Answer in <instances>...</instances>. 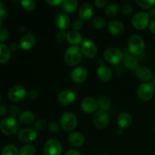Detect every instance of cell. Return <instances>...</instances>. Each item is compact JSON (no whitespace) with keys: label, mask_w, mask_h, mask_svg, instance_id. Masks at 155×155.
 Instances as JSON below:
<instances>
[{"label":"cell","mask_w":155,"mask_h":155,"mask_svg":"<svg viewBox=\"0 0 155 155\" xmlns=\"http://www.w3.org/2000/svg\"><path fill=\"white\" fill-rule=\"evenodd\" d=\"M36 150L33 145H24L19 151V155H36Z\"/></svg>","instance_id":"obj_31"},{"label":"cell","mask_w":155,"mask_h":155,"mask_svg":"<svg viewBox=\"0 0 155 155\" xmlns=\"http://www.w3.org/2000/svg\"><path fill=\"white\" fill-rule=\"evenodd\" d=\"M35 120L34 114L30 110H25L23 111L19 115V120L23 124H30L33 123Z\"/></svg>","instance_id":"obj_29"},{"label":"cell","mask_w":155,"mask_h":155,"mask_svg":"<svg viewBox=\"0 0 155 155\" xmlns=\"http://www.w3.org/2000/svg\"><path fill=\"white\" fill-rule=\"evenodd\" d=\"M154 132H155V124H154Z\"/></svg>","instance_id":"obj_55"},{"label":"cell","mask_w":155,"mask_h":155,"mask_svg":"<svg viewBox=\"0 0 155 155\" xmlns=\"http://www.w3.org/2000/svg\"><path fill=\"white\" fill-rule=\"evenodd\" d=\"M94 14V7L90 3H84L80 6L78 12L79 18L82 21H88L92 17Z\"/></svg>","instance_id":"obj_17"},{"label":"cell","mask_w":155,"mask_h":155,"mask_svg":"<svg viewBox=\"0 0 155 155\" xmlns=\"http://www.w3.org/2000/svg\"><path fill=\"white\" fill-rule=\"evenodd\" d=\"M150 24V17L147 12H139L135 14L132 18V24L138 30H144Z\"/></svg>","instance_id":"obj_6"},{"label":"cell","mask_w":155,"mask_h":155,"mask_svg":"<svg viewBox=\"0 0 155 155\" xmlns=\"http://www.w3.org/2000/svg\"><path fill=\"white\" fill-rule=\"evenodd\" d=\"M123 63L126 68L130 70H136L139 68V61L137 58L132 54L124 55Z\"/></svg>","instance_id":"obj_24"},{"label":"cell","mask_w":155,"mask_h":155,"mask_svg":"<svg viewBox=\"0 0 155 155\" xmlns=\"http://www.w3.org/2000/svg\"><path fill=\"white\" fill-rule=\"evenodd\" d=\"M56 26L60 30H64L65 29L68 28L71 24V19L69 16L66 13L61 12L58 14L54 19Z\"/></svg>","instance_id":"obj_18"},{"label":"cell","mask_w":155,"mask_h":155,"mask_svg":"<svg viewBox=\"0 0 155 155\" xmlns=\"http://www.w3.org/2000/svg\"><path fill=\"white\" fill-rule=\"evenodd\" d=\"M80 107L86 113H93L98 108L96 99L92 97H86L83 98L80 103Z\"/></svg>","instance_id":"obj_15"},{"label":"cell","mask_w":155,"mask_h":155,"mask_svg":"<svg viewBox=\"0 0 155 155\" xmlns=\"http://www.w3.org/2000/svg\"><path fill=\"white\" fill-rule=\"evenodd\" d=\"M37 131L31 128H24L18 133V137L21 142L24 143L33 142L37 139Z\"/></svg>","instance_id":"obj_12"},{"label":"cell","mask_w":155,"mask_h":155,"mask_svg":"<svg viewBox=\"0 0 155 155\" xmlns=\"http://www.w3.org/2000/svg\"><path fill=\"white\" fill-rule=\"evenodd\" d=\"M104 58L107 62L110 64H118L124 58V54L117 48L110 47L107 48L104 52Z\"/></svg>","instance_id":"obj_4"},{"label":"cell","mask_w":155,"mask_h":155,"mask_svg":"<svg viewBox=\"0 0 155 155\" xmlns=\"http://www.w3.org/2000/svg\"><path fill=\"white\" fill-rule=\"evenodd\" d=\"M27 92L24 86L21 85H15L12 86L8 91V96L11 101L14 102H18L21 101L27 96Z\"/></svg>","instance_id":"obj_10"},{"label":"cell","mask_w":155,"mask_h":155,"mask_svg":"<svg viewBox=\"0 0 155 155\" xmlns=\"http://www.w3.org/2000/svg\"><path fill=\"white\" fill-rule=\"evenodd\" d=\"M5 8L4 7V4H3L2 2L0 1V12H1L2 10H4Z\"/></svg>","instance_id":"obj_51"},{"label":"cell","mask_w":155,"mask_h":155,"mask_svg":"<svg viewBox=\"0 0 155 155\" xmlns=\"http://www.w3.org/2000/svg\"><path fill=\"white\" fill-rule=\"evenodd\" d=\"M48 127L49 131L53 133H58L59 131H60V126L55 121H51L48 124Z\"/></svg>","instance_id":"obj_36"},{"label":"cell","mask_w":155,"mask_h":155,"mask_svg":"<svg viewBox=\"0 0 155 155\" xmlns=\"http://www.w3.org/2000/svg\"><path fill=\"white\" fill-rule=\"evenodd\" d=\"M65 155H81L80 151H78L76 149H69L66 152Z\"/></svg>","instance_id":"obj_48"},{"label":"cell","mask_w":155,"mask_h":155,"mask_svg":"<svg viewBox=\"0 0 155 155\" xmlns=\"http://www.w3.org/2000/svg\"><path fill=\"white\" fill-rule=\"evenodd\" d=\"M107 30L113 35H120L124 31V25L118 20H112L107 24Z\"/></svg>","instance_id":"obj_22"},{"label":"cell","mask_w":155,"mask_h":155,"mask_svg":"<svg viewBox=\"0 0 155 155\" xmlns=\"http://www.w3.org/2000/svg\"><path fill=\"white\" fill-rule=\"evenodd\" d=\"M120 7L117 4H110L105 8V14L108 17H114L117 14L118 11H119Z\"/></svg>","instance_id":"obj_32"},{"label":"cell","mask_w":155,"mask_h":155,"mask_svg":"<svg viewBox=\"0 0 155 155\" xmlns=\"http://www.w3.org/2000/svg\"><path fill=\"white\" fill-rule=\"evenodd\" d=\"M94 3L97 8H102L107 4V1L106 0H95Z\"/></svg>","instance_id":"obj_45"},{"label":"cell","mask_w":155,"mask_h":155,"mask_svg":"<svg viewBox=\"0 0 155 155\" xmlns=\"http://www.w3.org/2000/svg\"><path fill=\"white\" fill-rule=\"evenodd\" d=\"M92 24L95 29H101L106 25V21L101 17H95L92 19Z\"/></svg>","instance_id":"obj_33"},{"label":"cell","mask_w":155,"mask_h":155,"mask_svg":"<svg viewBox=\"0 0 155 155\" xmlns=\"http://www.w3.org/2000/svg\"><path fill=\"white\" fill-rule=\"evenodd\" d=\"M65 40H67V33L64 30H60L56 35V41L58 43H63Z\"/></svg>","instance_id":"obj_38"},{"label":"cell","mask_w":155,"mask_h":155,"mask_svg":"<svg viewBox=\"0 0 155 155\" xmlns=\"http://www.w3.org/2000/svg\"><path fill=\"white\" fill-rule=\"evenodd\" d=\"M63 0H47V4L50 5L51 6H59L63 4Z\"/></svg>","instance_id":"obj_44"},{"label":"cell","mask_w":155,"mask_h":155,"mask_svg":"<svg viewBox=\"0 0 155 155\" xmlns=\"http://www.w3.org/2000/svg\"><path fill=\"white\" fill-rule=\"evenodd\" d=\"M136 2L142 8L148 9L154 5L155 0H136Z\"/></svg>","instance_id":"obj_35"},{"label":"cell","mask_w":155,"mask_h":155,"mask_svg":"<svg viewBox=\"0 0 155 155\" xmlns=\"http://www.w3.org/2000/svg\"><path fill=\"white\" fill-rule=\"evenodd\" d=\"M151 84H152L153 86L155 88V77H153L152 80H151Z\"/></svg>","instance_id":"obj_52"},{"label":"cell","mask_w":155,"mask_h":155,"mask_svg":"<svg viewBox=\"0 0 155 155\" xmlns=\"http://www.w3.org/2000/svg\"><path fill=\"white\" fill-rule=\"evenodd\" d=\"M120 10L124 15H130L133 12V7L130 4L125 3L120 7Z\"/></svg>","instance_id":"obj_41"},{"label":"cell","mask_w":155,"mask_h":155,"mask_svg":"<svg viewBox=\"0 0 155 155\" xmlns=\"http://www.w3.org/2000/svg\"><path fill=\"white\" fill-rule=\"evenodd\" d=\"M80 49H81L83 55L88 58H93L98 53L97 45H95V42L89 39H86L82 42Z\"/></svg>","instance_id":"obj_11"},{"label":"cell","mask_w":155,"mask_h":155,"mask_svg":"<svg viewBox=\"0 0 155 155\" xmlns=\"http://www.w3.org/2000/svg\"><path fill=\"white\" fill-rule=\"evenodd\" d=\"M98 107L101 110L107 111L111 105V100L108 96L105 95H101L96 99Z\"/></svg>","instance_id":"obj_26"},{"label":"cell","mask_w":155,"mask_h":155,"mask_svg":"<svg viewBox=\"0 0 155 155\" xmlns=\"http://www.w3.org/2000/svg\"><path fill=\"white\" fill-rule=\"evenodd\" d=\"M9 36V32L5 27L0 29V42H5L8 39Z\"/></svg>","instance_id":"obj_40"},{"label":"cell","mask_w":155,"mask_h":155,"mask_svg":"<svg viewBox=\"0 0 155 155\" xmlns=\"http://www.w3.org/2000/svg\"><path fill=\"white\" fill-rule=\"evenodd\" d=\"M68 141L74 147H81L85 142V137L79 132H73L68 136Z\"/></svg>","instance_id":"obj_23"},{"label":"cell","mask_w":155,"mask_h":155,"mask_svg":"<svg viewBox=\"0 0 155 155\" xmlns=\"http://www.w3.org/2000/svg\"><path fill=\"white\" fill-rule=\"evenodd\" d=\"M36 39L34 35L31 33L24 34L20 40V47L24 50H30L36 45Z\"/></svg>","instance_id":"obj_16"},{"label":"cell","mask_w":155,"mask_h":155,"mask_svg":"<svg viewBox=\"0 0 155 155\" xmlns=\"http://www.w3.org/2000/svg\"><path fill=\"white\" fill-rule=\"evenodd\" d=\"M79 2L77 0H65L62 4V8L64 12L68 13H73L77 9Z\"/></svg>","instance_id":"obj_28"},{"label":"cell","mask_w":155,"mask_h":155,"mask_svg":"<svg viewBox=\"0 0 155 155\" xmlns=\"http://www.w3.org/2000/svg\"><path fill=\"white\" fill-rule=\"evenodd\" d=\"M136 75L140 80L143 81L144 83H147L149 80H152V72L151 69L148 67L142 66L139 67L136 69Z\"/></svg>","instance_id":"obj_21"},{"label":"cell","mask_w":155,"mask_h":155,"mask_svg":"<svg viewBox=\"0 0 155 155\" xmlns=\"http://www.w3.org/2000/svg\"><path fill=\"white\" fill-rule=\"evenodd\" d=\"M94 126L99 130L105 129L110 123V117L107 111L98 110L94 114L92 117Z\"/></svg>","instance_id":"obj_7"},{"label":"cell","mask_w":155,"mask_h":155,"mask_svg":"<svg viewBox=\"0 0 155 155\" xmlns=\"http://www.w3.org/2000/svg\"><path fill=\"white\" fill-rule=\"evenodd\" d=\"M2 28V18H0V29Z\"/></svg>","instance_id":"obj_53"},{"label":"cell","mask_w":155,"mask_h":155,"mask_svg":"<svg viewBox=\"0 0 155 155\" xmlns=\"http://www.w3.org/2000/svg\"><path fill=\"white\" fill-rule=\"evenodd\" d=\"M77 118L71 112H66L61 116L60 120L61 127L64 131L71 132L74 130L77 126Z\"/></svg>","instance_id":"obj_5"},{"label":"cell","mask_w":155,"mask_h":155,"mask_svg":"<svg viewBox=\"0 0 155 155\" xmlns=\"http://www.w3.org/2000/svg\"><path fill=\"white\" fill-rule=\"evenodd\" d=\"M2 155H19V150L13 145H8L3 148Z\"/></svg>","instance_id":"obj_30"},{"label":"cell","mask_w":155,"mask_h":155,"mask_svg":"<svg viewBox=\"0 0 155 155\" xmlns=\"http://www.w3.org/2000/svg\"><path fill=\"white\" fill-rule=\"evenodd\" d=\"M35 129L37 130H42L45 129L46 127V121L44 119H39L36 121L35 123Z\"/></svg>","instance_id":"obj_39"},{"label":"cell","mask_w":155,"mask_h":155,"mask_svg":"<svg viewBox=\"0 0 155 155\" xmlns=\"http://www.w3.org/2000/svg\"><path fill=\"white\" fill-rule=\"evenodd\" d=\"M117 124L122 130L129 128L133 124V117L131 114L127 111H123L117 117Z\"/></svg>","instance_id":"obj_19"},{"label":"cell","mask_w":155,"mask_h":155,"mask_svg":"<svg viewBox=\"0 0 155 155\" xmlns=\"http://www.w3.org/2000/svg\"><path fill=\"white\" fill-rule=\"evenodd\" d=\"M27 96L28 97L29 99L33 100H33L37 99L38 97H39V94H38L37 91L33 90H33H30V92H27Z\"/></svg>","instance_id":"obj_43"},{"label":"cell","mask_w":155,"mask_h":155,"mask_svg":"<svg viewBox=\"0 0 155 155\" xmlns=\"http://www.w3.org/2000/svg\"><path fill=\"white\" fill-rule=\"evenodd\" d=\"M45 155H61L62 145L56 139H48L44 145Z\"/></svg>","instance_id":"obj_9"},{"label":"cell","mask_w":155,"mask_h":155,"mask_svg":"<svg viewBox=\"0 0 155 155\" xmlns=\"http://www.w3.org/2000/svg\"><path fill=\"white\" fill-rule=\"evenodd\" d=\"M88 77V71L83 67H77L74 68L71 74V78L74 83H81L86 81Z\"/></svg>","instance_id":"obj_14"},{"label":"cell","mask_w":155,"mask_h":155,"mask_svg":"<svg viewBox=\"0 0 155 155\" xmlns=\"http://www.w3.org/2000/svg\"><path fill=\"white\" fill-rule=\"evenodd\" d=\"M83 54L80 48L77 45L71 46L66 50L64 53V60L68 64L71 66H76L82 60Z\"/></svg>","instance_id":"obj_3"},{"label":"cell","mask_w":155,"mask_h":155,"mask_svg":"<svg viewBox=\"0 0 155 155\" xmlns=\"http://www.w3.org/2000/svg\"><path fill=\"white\" fill-rule=\"evenodd\" d=\"M21 5L23 8L27 11H33L36 8V2L33 0H23L21 2Z\"/></svg>","instance_id":"obj_34"},{"label":"cell","mask_w":155,"mask_h":155,"mask_svg":"<svg viewBox=\"0 0 155 155\" xmlns=\"http://www.w3.org/2000/svg\"><path fill=\"white\" fill-rule=\"evenodd\" d=\"M76 99V95L71 89H64L58 94V101L63 105H70L73 104Z\"/></svg>","instance_id":"obj_13"},{"label":"cell","mask_w":155,"mask_h":155,"mask_svg":"<svg viewBox=\"0 0 155 155\" xmlns=\"http://www.w3.org/2000/svg\"><path fill=\"white\" fill-rule=\"evenodd\" d=\"M128 48L130 54L133 55H139L145 51V43L141 36L133 34L130 36L128 40Z\"/></svg>","instance_id":"obj_1"},{"label":"cell","mask_w":155,"mask_h":155,"mask_svg":"<svg viewBox=\"0 0 155 155\" xmlns=\"http://www.w3.org/2000/svg\"><path fill=\"white\" fill-rule=\"evenodd\" d=\"M148 15H149L150 18H155V8H152L149 10V12H148Z\"/></svg>","instance_id":"obj_49"},{"label":"cell","mask_w":155,"mask_h":155,"mask_svg":"<svg viewBox=\"0 0 155 155\" xmlns=\"http://www.w3.org/2000/svg\"><path fill=\"white\" fill-rule=\"evenodd\" d=\"M19 123L15 117H6L0 122V131L6 136H14L18 133Z\"/></svg>","instance_id":"obj_2"},{"label":"cell","mask_w":155,"mask_h":155,"mask_svg":"<svg viewBox=\"0 0 155 155\" xmlns=\"http://www.w3.org/2000/svg\"><path fill=\"white\" fill-rule=\"evenodd\" d=\"M8 108L3 104H0V116H5L7 114Z\"/></svg>","instance_id":"obj_47"},{"label":"cell","mask_w":155,"mask_h":155,"mask_svg":"<svg viewBox=\"0 0 155 155\" xmlns=\"http://www.w3.org/2000/svg\"><path fill=\"white\" fill-rule=\"evenodd\" d=\"M1 100H2V94L1 92H0V101H1Z\"/></svg>","instance_id":"obj_54"},{"label":"cell","mask_w":155,"mask_h":155,"mask_svg":"<svg viewBox=\"0 0 155 155\" xmlns=\"http://www.w3.org/2000/svg\"><path fill=\"white\" fill-rule=\"evenodd\" d=\"M67 41L70 44L77 45L78 44L82 43L83 42V36L80 34V32L71 30L67 33Z\"/></svg>","instance_id":"obj_25"},{"label":"cell","mask_w":155,"mask_h":155,"mask_svg":"<svg viewBox=\"0 0 155 155\" xmlns=\"http://www.w3.org/2000/svg\"><path fill=\"white\" fill-rule=\"evenodd\" d=\"M97 76L102 81L107 82L111 80L113 77V73H112L111 69L107 65L102 64L97 69Z\"/></svg>","instance_id":"obj_20"},{"label":"cell","mask_w":155,"mask_h":155,"mask_svg":"<svg viewBox=\"0 0 155 155\" xmlns=\"http://www.w3.org/2000/svg\"><path fill=\"white\" fill-rule=\"evenodd\" d=\"M71 27H72L73 30H74V31H78L79 32V30H81V29L83 28V21H82V20H80V19L76 20V21H74V22H73Z\"/></svg>","instance_id":"obj_37"},{"label":"cell","mask_w":155,"mask_h":155,"mask_svg":"<svg viewBox=\"0 0 155 155\" xmlns=\"http://www.w3.org/2000/svg\"><path fill=\"white\" fill-rule=\"evenodd\" d=\"M154 95V87L151 83H143L138 87L137 95L141 100L148 101L153 98Z\"/></svg>","instance_id":"obj_8"},{"label":"cell","mask_w":155,"mask_h":155,"mask_svg":"<svg viewBox=\"0 0 155 155\" xmlns=\"http://www.w3.org/2000/svg\"><path fill=\"white\" fill-rule=\"evenodd\" d=\"M11 58L10 48L3 43H0V64L8 61Z\"/></svg>","instance_id":"obj_27"},{"label":"cell","mask_w":155,"mask_h":155,"mask_svg":"<svg viewBox=\"0 0 155 155\" xmlns=\"http://www.w3.org/2000/svg\"><path fill=\"white\" fill-rule=\"evenodd\" d=\"M8 112L12 117H16L19 114V107H18V106L14 104V105L11 106Z\"/></svg>","instance_id":"obj_42"},{"label":"cell","mask_w":155,"mask_h":155,"mask_svg":"<svg viewBox=\"0 0 155 155\" xmlns=\"http://www.w3.org/2000/svg\"><path fill=\"white\" fill-rule=\"evenodd\" d=\"M148 28H149L150 31H151L153 34L155 35V19L150 21V24L149 25H148Z\"/></svg>","instance_id":"obj_46"},{"label":"cell","mask_w":155,"mask_h":155,"mask_svg":"<svg viewBox=\"0 0 155 155\" xmlns=\"http://www.w3.org/2000/svg\"><path fill=\"white\" fill-rule=\"evenodd\" d=\"M19 46H20V45H18L17 43H15V42H13V43L11 44L10 50H12V51H15V50L18 49V47H19Z\"/></svg>","instance_id":"obj_50"}]
</instances>
